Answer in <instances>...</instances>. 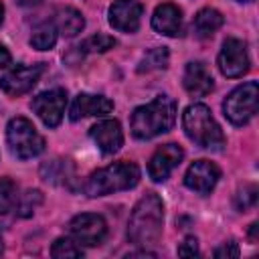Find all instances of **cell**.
<instances>
[{"label": "cell", "instance_id": "obj_1", "mask_svg": "<svg viewBox=\"0 0 259 259\" xmlns=\"http://www.w3.org/2000/svg\"><path fill=\"white\" fill-rule=\"evenodd\" d=\"M164 227V204L156 192H148L134 206L127 221V239L134 245L156 243Z\"/></svg>", "mask_w": 259, "mask_h": 259}, {"label": "cell", "instance_id": "obj_2", "mask_svg": "<svg viewBox=\"0 0 259 259\" xmlns=\"http://www.w3.org/2000/svg\"><path fill=\"white\" fill-rule=\"evenodd\" d=\"M176 121V101L168 95H158L148 105L136 107L132 113V134L138 140H152L166 134Z\"/></svg>", "mask_w": 259, "mask_h": 259}, {"label": "cell", "instance_id": "obj_3", "mask_svg": "<svg viewBox=\"0 0 259 259\" xmlns=\"http://www.w3.org/2000/svg\"><path fill=\"white\" fill-rule=\"evenodd\" d=\"M182 127L186 136L200 148L221 152L227 144L221 125L214 121L210 109L204 103L188 105L182 113Z\"/></svg>", "mask_w": 259, "mask_h": 259}, {"label": "cell", "instance_id": "obj_4", "mask_svg": "<svg viewBox=\"0 0 259 259\" xmlns=\"http://www.w3.org/2000/svg\"><path fill=\"white\" fill-rule=\"evenodd\" d=\"M138 182H140L138 164L121 160V162H115V164H109L105 168L95 170L87 178L83 190L87 196L95 198V196H105V194L119 192V190H130Z\"/></svg>", "mask_w": 259, "mask_h": 259}, {"label": "cell", "instance_id": "obj_5", "mask_svg": "<svg viewBox=\"0 0 259 259\" xmlns=\"http://www.w3.org/2000/svg\"><path fill=\"white\" fill-rule=\"evenodd\" d=\"M6 140L10 146V152L20 160H30L45 150V138L36 132L32 121L26 117H14L8 121Z\"/></svg>", "mask_w": 259, "mask_h": 259}, {"label": "cell", "instance_id": "obj_6", "mask_svg": "<svg viewBox=\"0 0 259 259\" xmlns=\"http://www.w3.org/2000/svg\"><path fill=\"white\" fill-rule=\"evenodd\" d=\"M257 103H259V85L257 81H247L235 87L227 95V99L223 101V111L233 125H245L257 113Z\"/></svg>", "mask_w": 259, "mask_h": 259}, {"label": "cell", "instance_id": "obj_7", "mask_svg": "<svg viewBox=\"0 0 259 259\" xmlns=\"http://www.w3.org/2000/svg\"><path fill=\"white\" fill-rule=\"evenodd\" d=\"M69 233L79 245L95 247L101 245L105 235H107V223L101 214L95 212H81L71 219L69 223Z\"/></svg>", "mask_w": 259, "mask_h": 259}, {"label": "cell", "instance_id": "obj_8", "mask_svg": "<svg viewBox=\"0 0 259 259\" xmlns=\"http://www.w3.org/2000/svg\"><path fill=\"white\" fill-rule=\"evenodd\" d=\"M249 53L243 40L239 38H227L223 42V49L219 53V69L225 77L237 79L243 77L249 71Z\"/></svg>", "mask_w": 259, "mask_h": 259}, {"label": "cell", "instance_id": "obj_9", "mask_svg": "<svg viewBox=\"0 0 259 259\" xmlns=\"http://www.w3.org/2000/svg\"><path fill=\"white\" fill-rule=\"evenodd\" d=\"M42 71H45V63H36V65H30V67L18 65V67L10 69L0 79V89L10 97L24 95L36 85V81L42 75Z\"/></svg>", "mask_w": 259, "mask_h": 259}, {"label": "cell", "instance_id": "obj_10", "mask_svg": "<svg viewBox=\"0 0 259 259\" xmlns=\"http://www.w3.org/2000/svg\"><path fill=\"white\" fill-rule=\"evenodd\" d=\"M32 111L40 117V121L47 127H57L63 119L65 105H67V93L63 89H51L42 91L32 99Z\"/></svg>", "mask_w": 259, "mask_h": 259}, {"label": "cell", "instance_id": "obj_11", "mask_svg": "<svg viewBox=\"0 0 259 259\" xmlns=\"http://www.w3.org/2000/svg\"><path fill=\"white\" fill-rule=\"evenodd\" d=\"M182 158H184V150L178 144L160 146L148 162V176L154 182H164L172 174V170L182 162Z\"/></svg>", "mask_w": 259, "mask_h": 259}, {"label": "cell", "instance_id": "obj_12", "mask_svg": "<svg viewBox=\"0 0 259 259\" xmlns=\"http://www.w3.org/2000/svg\"><path fill=\"white\" fill-rule=\"evenodd\" d=\"M221 178V170L214 162L208 160H196L188 166L184 174V184L186 188L198 192V194H208Z\"/></svg>", "mask_w": 259, "mask_h": 259}, {"label": "cell", "instance_id": "obj_13", "mask_svg": "<svg viewBox=\"0 0 259 259\" xmlns=\"http://www.w3.org/2000/svg\"><path fill=\"white\" fill-rule=\"evenodd\" d=\"M144 6L138 0H115L109 6V24L119 32H136L140 28Z\"/></svg>", "mask_w": 259, "mask_h": 259}, {"label": "cell", "instance_id": "obj_14", "mask_svg": "<svg viewBox=\"0 0 259 259\" xmlns=\"http://www.w3.org/2000/svg\"><path fill=\"white\" fill-rule=\"evenodd\" d=\"M111 109H113V101H109L107 97L79 93L71 105L69 117H71V121H79L83 117H101V115H107Z\"/></svg>", "mask_w": 259, "mask_h": 259}, {"label": "cell", "instance_id": "obj_15", "mask_svg": "<svg viewBox=\"0 0 259 259\" xmlns=\"http://www.w3.org/2000/svg\"><path fill=\"white\" fill-rule=\"evenodd\" d=\"M89 136L103 154H115L123 144L121 125L115 119H103V121L95 123L89 130Z\"/></svg>", "mask_w": 259, "mask_h": 259}, {"label": "cell", "instance_id": "obj_16", "mask_svg": "<svg viewBox=\"0 0 259 259\" xmlns=\"http://www.w3.org/2000/svg\"><path fill=\"white\" fill-rule=\"evenodd\" d=\"M182 83H184V89L194 95V97H204L212 91L214 87V79L210 75V71L206 69L204 63L200 61H192L186 65L184 69V77H182Z\"/></svg>", "mask_w": 259, "mask_h": 259}, {"label": "cell", "instance_id": "obj_17", "mask_svg": "<svg viewBox=\"0 0 259 259\" xmlns=\"http://www.w3.org/2000/svg\"><path fill=\"white\" fill-rule=\"evenodd\" d=\"M152 28L164 36H180L182 34V12L178 6L166 2L160 4L152 14Z\"/></svg>", "mask_w": 259, "mask_h": 259}, {"label": "cell", "instance_id": "obj_18", "mask_svg": "<svg viewBox=\"0 0 259 259\" xmlns=\"http://www.w3.org/2000/svg\"><path fill=\"white\" fill-rule=\"evenodd\" d=\"M53 24L57 28L59 34L71 38L75 34H79L85 26V20L81 16L79 10L71 8V6H63V8H57L55 10V18H53Z\"/></svg>", "mask_w": 259, "mask_h": 259}, {"label": "cell", "instance_id": "obj_19", "mask_svg": "<svg viewBox=\"0 0 259 259\" xmlns=\"http://www.w3.org/2000/svg\"><path fill=\"white\" fill-rule=\"evenodd\" d=\"M223 22H225V18H223V14L219 10H214V8H202V10L196 12L192 26H194V32L200 38H206V36H212L223 26Z\"/></svg>", "mask_w": 259, "mask_h": 259}, {"label": "cell", "instance_id": "obj_20", "mask_svg": "<svg viewBox=\"0 0 259 259\" xmlns=\"http://www.w3.org/2000/svg\"><path fill=\"white\" fill-rule=\"evenodd\" d=\"M57 28L53 22H42L38 24L34 30H32V36H30V45L38 51H49L55 47L57 42Z\"/></svg>", "mask_w": 259, "mask_h": 259}, {"label": "cell", "instance_id": "obj_21", "mask_svg": "<svg viewBox=\"0 0 259 259\" xmlns=\"http://www.w3.org/2000/svg\"><path fill=\"white\" fill-rule=\"evenodd\" d=\"M168 61H170L168 49H166V47H156V49H152V51H148V53L144 55V59L140 61L138 71H140V73L160 71V69H166V67H168Z\"/></svg>", "mask_w": 259, "mask_h": 259}, {"label": "cell", "instance_id": "obj_22", "mask_svg": "<svg viewBox=\"0 0 259 259\" xmlns=\"http://www.w3.org/2000/svg\"><path fill=\"white\" fill-rule=\"evenodd\" d=\"M18 202V188L12 178H0V214L12 210Z\"/></svg>", "mask_w": 259, "mask_h": 259}, {"label": "cell", "instance_id": "obj_23", "mask_svg": "<svg viewBox=\"0 0 259 259\" xmlns=\"http://www.w3.org/2000/svg\"><path fill=\"white\" fill-rule=\"evenodd\" d=\"M51 255L55 259H75V257H81L83 251L81 247L77 245L75 239H69V237H61L53 243L51 247Z\"/></svg>", "mask_w": 259, "mask_h": 259}, {"label": "cell", "instance_id": "obj_24", "mask_svg": "<svg viewBox=\"0 0 259 259\" xmlns=\"http://www.w3.org/2000/svg\"><path fill=\"white\" fill-rule=\"evenodd\" d=\"M115 47V38L113 36H109V34H93V36H89L79 49H83L85 53H105V51H109V49H113Z\"/></svg>", "mask_w": 259, "mask_h": 259}, {"label": "cell", "instance_id": "obj_25", "mask_svg": "<svg viewBox=\"0 0 259 259\" xmlns=\"http://www.w3.org/2000/svg\"><path fill=\"white\" fill-rule=\"evenodd\" d=\"M257 194H259V190H257L255 184L243 186V188L235 194V206H237L239 210H249V208H253V206L257 204Z\"/></svg>", "mask_w": 259, "mask_h": 259}, {"label": "cell", "instance_id": "obj_26", "mask_svg": "<svg viewBox=\"0 0 259 259\" xmlns=\"http://www.w3.org/2000/svg\"><path fill=\"white\" fill-rule=\"evenodd\" d=\"M40 202H42V194L38 190H28L26 194H22V198H18L16 210L20 217H30Z\"/></svg>", "mask_w": 259, "mask_h": 259}, {"label": "cell", "instance_id": "obj_27", "mask_svg": "<svg viewBox=\"0 0 259 259\" xmlns=\"http://www.w3.org/2000/svg\"><path fill=\"white\" fill-rule=\"evenodd\" d=\"M212 255H214V257H219V259L239 257V247H237V243H235V241H227V243H223L221 247H217Z\"/></svg>", "mask_w": 259, "mask_h": 259}, {"label": "cell", "instance_id": "obj_28", "mask_svg": "<svg viewBox=\"0 0 259 259\" xmlns=\"http://www.w3.org/2000/svg\"><path fill=\"white\" fill-rule=\"evenodd\" d=\"M178 255L180 257H194V255H198V241L194 237H186L178 245Z\"/></svg>", "mask_w": 259, "mask_h": 259}, {"label": "cell", "instance_id": "obj_29", "mask_svg": "<svg viewBox=\"0 0 259 259\" xmlns=\"http://www.w3.org/2000/svg\"><path fill=\"white\" fill-rule=\"evenodd\" d=\"M6 65H10V53L4 45H0V69L6 67Z\"/></svg>", "mask_w": 259, "mask_h": 259}, {"label": "cell", "instance_id": "obj_30", "mask_svg": "<svg viewBox=\"0 0 259 259\" xmlns=\"http://www.w3.org/2000/svg\"><path fill=\"white\" fill-rule=\"evenodd\" d=\"M257 231H259V225L253 223L251 229H249V239H251V241H257Z\"/></svg>", "mask_w": 259, "mask_h": 259}, {"label": "cell", "instance_id": "obj_31", "mask_svg": "<svg viewBox=\"0 0 259 259\" xmlns=\"http://www.w3.org/2000/svg\"><path fill=\"white\" fill-rule=\"evenodd\" d=\"M42 0H18V4H22V6H38Z\"/></svg>", "mask_w": 259, "mask_h": 259}, {"label": "cell", "instance_id": "obj_32", "mask_svg": "<svg viewBox=\"0 0 259 259\" xmlns=\"http://www.w3.org/2000/svg\"><path fill=\"white\" fill-rule=\"evenodd\" d=\"M2 18H4V6H2V2H0V24H2Z\"/></svg>", "mask_w": 259, "mask_h": 259}, {"label": "cell", "instance_id": "obj_33", "mask_svg": "<svg viewBox=\"0 0 259 259\" xmlns=\"http://www.w3.org/2000/svg\"><path fill=\"white\" fill-rule=\"evenodd\" d=\"M4 251V241H2V235H0V253Z\"/></svg>", "mask_w": 259, "mask_h": 259}, {"label": "cell", "instance_id": "obj_34", "mask_svg": "<svg viewBox=\"0 0 259 259\" xmlns=\"http://www.w3.org/2000/svg\"><path fill=\"white\" fill-rule=\"evenodd\" d=\"M239 2H251V0H239Z\"/></svg>", "mask_w": 259, "mask_h": 259}]
</instances>
